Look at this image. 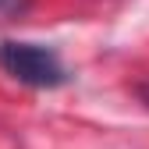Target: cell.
<instances>
[{
	"mask_svg": "<svg viewBox=\"0 0 149 149\" xmlns=\"http://www.w3.org/2000/svg\"><path fill=\"white\" fill-rule=\"evenodd\" d=\"M0 71L32 89H57L68 82V68L61 64V57L50 46L18 43V39L0 43Z\"/></svg>",
	"mask_w": 149,
	"mask_h": 149,
	"instance_id": "cell-1",
	"label": "cell"
},
{
	"mask_svg": "<svg viewBox=\"0 0 149 149\" xmlns=\"http://www.w3.org/2000/svg\"><path fill=\"white\" fill-rule=\"evenodd\" d=\"M22 11H29V0H0V22H11Z\"/></svg>",
	"mask_w": 149,
	"mask_h": 149,
	"instance_id": "cell-2",
	"label": "cell"
}]
</instances>
